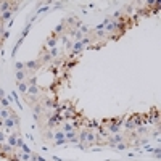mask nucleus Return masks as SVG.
Masks as SVG:
<instances>
[{
	"label": "nucleus",
	"mask_w": 161,
	"mask_h": 161,
	"mask_svg": "<svg viewBox=\"0 0 161 161\" xmlns=\"http://www.w3.org/2000/svg\"><path fill=\"white\" fill-rule=\"evenodd\" d=\"M3 127H5V121H3L2 118H0V130L3 129Z\"/></svg>",
	"instance_id": "nucleus-23"
},
{
	"label": "nucleus",
	"mask_w": 161,
	"mask_h": 161,
	"mask_svg": "<svg viewBox=\"0 0 161 161\" xmlns=\"http://www.w3.org/2000/svg\"><path fill=\"white\" fill-rule=\"evenodd\" d=\"M19 150H21L23 153H32V151H31V148H29V147H28V145H26V144H23V147L19 148Z\"/></svg>",
	"instance_id": "nucleus-19"
},
{
	"label": "nucleus",
	"mask_w": 161,
	"mask_h": 161,
	"mask_svg": "<svg viewBox=\"0 0 161 161\" xmlns=\"http://www.w3.org/2000/svg\"><path fill=\"white\" fill-rule=\"evenodd\" d=\"M124 126H126V129H127V130H135V124H134L132 121H130V118L127 119L126 123H124Z\"/></svg>",
	"instance_id": "nucleus-10"
},
{
	"label": "nucleus",
	"mask_w": 161,
	"mask_h": 161,
	"mask_svg": "<svg viewBox=\"0 0 161 161\" xmlns=\"http://www.w3.org/2000/svg\"><path fill=\"white\" fill-rule=\"evenodd\" d=\"M16 85H18V92H19V94L24 97L26 92H28V87H29L28 82H26V80H23V82H16Z\"/></svg>",
	"instance_id": "nucleus-6"
},
{
	"label": "nucleus",
	"mask_w": 161,
	"mask_h": 161,
	"mask_svg": "<svg viewBox=\"0 0 161 161\" xmlns=\"http://www.w3.org/2000/svg\"><path fill=\"white\" fill-rule=\"evenodd\" d=\"M19 135H21V134H19V130H15L11 135H8V145H10V147H13V148H16V140H18V137H19Z\"/></svg>",
	"instance_id": "nucleus-3"
},
{
	"label": "nucleus",
	"mask_w": 161,
	"mask_h": 161,
	"mask_svg": "<svg viewBox=\"0 0 161 161\" xmlns=\"http://www.w3.org/2000/svg\"><path fill=\"white\" fill-rule=\"evenodd\" d=\"M40 68H42V65L39 63V60H31V61H26V63H24V69L28 71L29 77L35 76V73H37Z\"/></svg>",
	"instance_id": "nucleus-1"
},
{
	"label": "nucleus",
	"mask_w": 161,
	"mask_h": 161,
	"mask_svg": "<svg viewBox=\"0 0 161 161\" xmlns=\"http://www.w3.org/2000/svg\"><path fill=\"white\" fill-rule=\"evenodd\" d=\"M31 155L32 153H23L19 158H21V161H31Z\"/></svg>",
	"instance_id": "nucleus-18"
},
{
	"label": "nucleus",
	"mask_w": 161,
	"mask_h": 161,
	"mask_svg": "<svg viewBox=\"0 0 161 161\" xmlns=\"http://www.w3.org/2000/svg\"><path fill=\"white\" fill-rule=\"evenodd\" d=\"M60 130H61V132H71V130H74V127H73V124L71 123H63L61 124V127H60Z\"/></svg>",
	"instance_id": "nucleus-8"
},
{
	"label": "nucleus",
	"mask_w": 161,
	"mask_h": 161,
	"mask_svg": "<svg viewBox=\"0 0 161 161\" xmlns=\"http://www.w3.org/2000/svg\"><path fill=\"white\" fill-rule=\"evenodd\" d=\"M44 139H45V140H50V139H53L52 129H49V130H45V132H44Z\"/></svg>",
	"instance_id": "nucleus-16"
},
{
	"label": "nucleus",
	"mask_w": 161,
	"mask_h": 161,
	"mask_svg": "<svg viewBox=\"0 0 161 161\" xmlns=\"http://www.w3.org/2000/svg\"><path fill=\"white\" fill-rule=\"evenodd\" d=\"M53 161H61V160H60L58 156H53Z\"/></svg>",
	"instance_id": "nucleus-26"
},
{
	"label": "nucleus",
	"mask_w": 161,
	"mask_h": 161,
	"mask_svg": "<svg viewBox=\"0 0 161 161\" xmlns=\"http://www.w3.org/2000/svg\"><path fill=\"white\" fill-rule=\"evenodd\" d=\"M49 53H50V55H52V58H56V55H58V49H56V47H55V49L49 50Z\"/></svg>",
	"instance_id": "nucleus-20"
},
{
	"label": "nucleus",
	"mask_w": 161,
	"mask_h": 161,
	"mask_svg": "<svg viewBox=\"0 0 161 161\" xmlns=\"http://www.w3.org/2000/svg\"><path fill=\"white\" fill-rule=\"evenodd\" d=\"M40 102H42V106L45 110H53V108H56V106H58L56 98H52V97H44Z\"/></svg>",
	"instance_id": "nucleus-2"
},
{
	"label": "nucleus",
	"mask_w": 161,
	"mask_h": 161,
	"mask_svg": "<svg viewBox=\"0 0 161 161\" xmlns=\"http://www.w3.org/2000/svg\"><path fill=\"white\" fill-rule=\"evenodd\" d=\"M0 111H2V108H0Z\"/></svg>",
	"instance_id": "nucleus-27"
},
{
	"label": "nucleus",
	"mask_w": 161,
	"mask_h": 161,
	"mask_svg": "<svg viewBox=\"0 0 161 161\" xmlns=\"http://www.w3.org/2000/svg\"><path fill=\"white\" fill-rule=\"evenodd\" d=\"M53 139H55V140H63V139H65V132L58 130L56 134H53Z\"/></svg>",
	"instance_id": "nucleus-14"
},
{
	"label": "nucleus",
	"mask_w": 161,
	"mask_h": 161,
	"mask_svg": "<svg viewBox=\"0 0 161 161\" xmlns=\"http://www.w3.org/2000/svg\"><path fill=\"white\" fill-rule=\"evenodd\" d=\"M19 5H21V2H11V8H10V11H11V13L18 11V10H19Z\"/></svg>",
	"instance_id": "nucleus-12"
},
{
	"label": "nucleus",
	"mask_w": 161,
	"mask_h": 161,
	"mask_svg": "<svg viewBox=\"0 0 161 161\" xmlns=\"http://www.w3.org/2000/svg\"><path fill=\"white\" fill-rule=\"evenodd\" d=\"M49 71H50V73H53L55 76L58 74V68H56V66H53V65H50V66H49Z\"/></svg>",
	"instance_id": "nucleus-21"
},
{
	"label": "nucleus",
	"mask_w": 161,
	"mask_h": 161,
	"mask_svg": "<svg viewBox=\"0 0 161 161\" xmlns=\"http://www.w3.org/2000/svg\"><path fill=\"white\" fill-rule=\"evenodd\" d=\"M10 8H11V2H7V0H2V2H0V15L10 11Z\"/></svg>",
	"instance_id": "nucleus-7"
},
{
	"label": "nucleus",
	"mask_w": 161,
	"mask_h": 161,
	"mask_svg": "<svg viewBox=\"0 0 161 161\" xmlns=\"http://www.w3.org/2000/svg\"><path fill=\"white\" fill-rule=\"evenodd\" d=\"M3 142H5V134L0 130V144H3Z\"/></svg>",
	"instance_id": "nucleus-22"
},
{
	"label": "nucleus",
	"mask_w": 161,
	"mask_h": 161,
	"mask_svg": "<svg viewBox=\"0 0 161 161\" xmlns=\"http://www.w3.org/2000/svg\"><path fill=\"white\" fill-rule=\"evenodd\" d=\"M56 40H58V39H56V37H53V35L50 34L49 37H47V40H45V47H47L49 50L55 49V47H56Z\"/></svg>",
	"instance_id": "nucleus-5"
},
{
	"label": "nucleus",
	"mask_w": 161,
	"mask_h": 161,
	"mask_svg": "<svg viewBox=\"0 0 161 161\" xmlns=\"http://www.w3.org/2000/svg\"><path fill=\"white\" fill-rule=\"evenodd\" d=\"M129 147H130L129 142H121V144L113 145V148H115V150H126V148H129Z\"/></svg>",
	"instance_id": "nucleus-9"
},
{
	"label": "nucleus",
	"mask_w": 161,
	"mask_h": 161,
	"mask_svg": "<svg viewBox=\"0 0 161 161\" xmlns=\"http://www.w3.org/2000/svg\"><path fill=\"white\" fill-rule=\"evenodd\" d=\"M15 77H16V82H23V80H26L29 77V74L26 69H21V71H16V73H15Z\"/></svg>",
	"instance_id": "nucleus-4"
},
{
	"label": "nucleus",
	"mask_w": 161,
	"mask_h": 161,
	"mask_svg": "<svg viewBox=\"0 0 161 161\" xmlns=\"http://www.w3.org/2000/svg\"><path fill=\"white\" fill-rule=\"evenodd\" d=\"M26 82H28V85H37V76H31L26 79Z\"/></svg>",
	"instance_id": "nucleus-11"
},
{
	"label": "nucleus",
	"mask_w": 161,
	"mask_h": 161,
	"mask_svg": "<svg viewBox=\"0 0 161 161\" xmlns=\"http://www.w3.org/2000/svg\"><path fill=\"white\" fill-rule=\"evenodd\" d=\"M0 106H2V108H10V100H8V98H2V100H0Z\"/></svg>",
	"instance_id": "nucleus-13"
},
{
	"label": "nucleus",
	"mask_w": 161,
	"mask_h": 161,
	"mask_svg": "<svg viewBox=\"0 0 161 161\" xmlns=\"http://www.w3.org/2000/svg\"><path fill=\"white\" fill-rule=\"evenodd\" d=\"M15 69H16V71L24 69V63H23V61H16V63H15Z\"/></svg>",
	"instance_id": "nucleus-17"
},
{
	"label": "nucleus",
	"mask_w": 161,
	"mask_h": 161,
	"mask_svg": "<svg viewBox=\"0 0 161 161\" xmlns=\"http://www.w3.org/2000/svg\"><path fill=\"white\" fill-rule=\"evenodd\" d=\"M49 8H50V7H42V8H40V10L37 11V13H44V11H47V10H49Z\"/></svg>",
	"instance_id": "nucleus-24"
},
{
	"label": "nucleus",
	"mask_w": 161,
	"mask_h": 161,
	"mask_svg": "<svg viewBox=\"0 0 161 161\" xmlns=\"http://www.w3.org/2000/svg\"><path fill=\"white\" fill-rule=\"evenodd\" d=\"M2 98H5V92H3V89H0V100Z\"/></svg>",
	"instance_id": "nucleus-25"
},
{
	"label": "nucleus",
	"mask_w": 161,
	"mask_h": 161,
	"mask_svg": "<svg viewBox=\"0 0 161 161\" xmlns=\"http://www.w3.org/2000/svg\"><path fill=\"white\" fill-rule=\"evenodd\" d=\"M132 11H134V5H132V3H130V5H126V7H124V13H126V15H130Z\"/></svg>",
	"instance_id": "nucleus-15"
}]
</instances>
